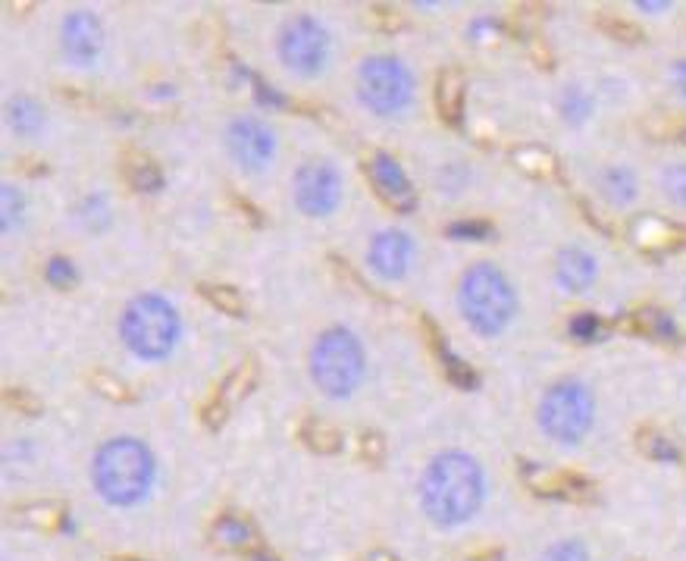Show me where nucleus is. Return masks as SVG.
I'll return each instance as SVG.
<instances>
[{
	"label": "nucleus",
	"instance_id": "obj_20",
	"mask_svg": "<svg viewBox=\"0 0 686 561\" xmlns=\"http://www.w3.org/2000/svg\"><path fill=\"white\" fill-rule=\"evenodd\" d=\"M10 123H13V129L22 132V135L35 132V129L41 126V110H38V104H35V101H26V98L13 101V104H10Z\"/></svg>",
	"mask_w": 686,
	"mask_h": 561
},
{
	"label": "nucleus",
	"instance_id": "obj_6",
	"mask_svg": "<svg viewBox=\"0 0 686 561\" xmlns=\"http://www.w3.org/2000/svg\"><path fill=\"white\" fill-rule=\"evenodd\" d=\"M542 430L561 442H577L593 424V395L580 383H558L539 408Z\"/></svg>",
	"mask_w": 686,
	"mask_h": 561
},
{
	"label": "nucleus",
	"instance_id": "obj_32",
	"mask_svg": "<svg viewBox=\"0 0 686 561\" xmlns=\"http://www.w3.org/2000/svg\"><path fill=\"white\" fill-rule=\"evenodd\" d=\"M646 449H649V455H655V458H665V461L680 458V452L671 446V442H668L665 436H649V439H646Z\"/></svg>",
	"mask_w": 686,
	"mask_h": 561
},
{
	"label": "nucleus",
	"instance_id": "obj_3",
	"mask_svg": "<svg viewBox=\"0 0 686 561\" xmlns=\"http://www.w3.org/2000/svg\"><path fill=\"white\" fill-rule=\"evenodd\" d=\"M458 298L473 330L489 336L505 330V323L514 314V292L508 286V279L489 264H477L464 273Z\"/></svg>",
	"mask_w": 686,
	"mask_h": 561
},
{
	"label": "nucleus",
	"instance_id": "obj_16",
	"mask_svg": "<svg viewBox=\"0 0 686 561\" xmlns=\"http://www.w3.org/2000/svg\"><path fill=\"white\" fill-rule=\"evenodd\" d=\"M254 383H257V364L254 361H242L226 377V383H223V389L217 395V402H223L226 408H232L235 402H242L245 395L254 389Z\"/></svg>",
	"mask_w": 686,
	"mask_h": 561
},
{
	"label": "nucleus",
	"instance_id": "obj_36",
	"mask_svg": "<svg viewBox=\"0 0 686 561\" xmlns=\"http://www.w3.org/2000/svg\"><path fill=\"white\" fill-rule=\"evenodd\" d=\"M586 98L580 95V91L577 88H571V91H567V98H564V113L567 116H571V120H580V113H586Z\"/></svg>",
	"mask_w": 686,
	"mask_h": 561
},
{
	"label": "nucleus",
	"instance_id": "obj_1",
	"mask_svg": "<svg viewBox=\"0 0 686 561\" xmlns=\"http://www.w3.org/2000/svg\"><path fill=\"white\" fill-rule=\"evenodd\" d=\"M483 471L470 455H439L423 477V511L442 527L464 524L483 505Z\"/></svg>",
	"mask_w": 686,
	"mask_h": 561
},
{
	"label": "nucleus",
	"instance_id": "obj_9",
	"mask_svg": "<svg viewBox=\"0 0 686 561\" xmlns=\"http://www.w3.org/2000/svg\"><path fill=\"white\" fill-rule=\"evenodd\" d=\"M295 198L304 214L326 217L329 210H336L342 198L339 173L333 167H326V163H307L295 176Z\"/></svg>",
	"mask_w": 686,
	"mask_h": 561
},
{
	"label": "nucleus",
	"instance_id": "obj_11",
	"mask_svg": "<svg viewBox=\"0 0 686 561\" xmlns=\"http://www.w3.org/2000/svg\"><path fill=\"white\" fill-rule=\"evenodd\" d=\"M411 254H414V248H411V239L405 236V232L389 229V232H380V236L373 239L370 264L383 276L398 279V276H405V270L411 264Z\"/></svg>",
	"mask_w": 686,
	"mask_h": 561
},
{
	"label": "nucleus",
	"instance_id": "obj_4",
	"mask_svg": "<svg viewBox=\"0 0 686 561\" xmlns=\"http://www.w3.org/2000/svg\"><path fill=\"white\" fill-rule=\"evenodd\" d=\"M123 336L135 355L163 358L173 352V345L179 339V317L163 298L141 295L126 308Z\"/></svg>",
	"mask_w": 686,
	"mask_h": 561
},
{
	"label": "nucleus",
	"instance_id": "obj_26",
	"mask_svg": "<svg viewBox=\"0 0 686 561\" xmlns=\"http://www.w3.org/2000/svg\"><path fill=\"white\" fill-rule=\"evenodd\" d=\"M542 561H589V552L577 540H564V543H555L546 555H542Z\"/></svg>",
	"mask_w": 686,
	"mask_h": 561
},
{
	"label": "nucleus",
	"instance_id": "obj_40",
	"mask_svg": "<svg viewBox=\"0 0 686 561\" xmlns=\"http://www.w3.org/2000/svg\"><path fill=\"white\" fill-rule=\"evenodd\" d=\"M129 561H135V558H129Z\"/></svg>",
	"mask_w": 686,
	"mask_h": 561
},
{
	"label": "nucleus",
	"instance_id": "obj_33",
	"mask_svg": "<svg viewBox=\"0 0 686 561\" xmlns=\"http://www.w3.org/2000/svg\"><path fill=\"white\" fill-rule=\"evenodd\" d=\"M448 236H455V239H486L489 226L486 223H458V226L448 229Z\"/></svg>",
	"mask_w": 686,
	"mask_h": 561
},
{
	"label": "nucleus",
	"instance_id": "obj_22",
	"mask_svg": "<svg viewBox=\"0 0 686 561\" xmlns=\"http://www.w3.org/2000/svg\"><path fill=\"white\" fill-rule=\"evenodd\" d=\"M514 160H517L527 173H533V176H549V173L555 170V160H552L546 151H539V148H524V151H517Z\"/></svg>",
	"mask_w": 686,
	"mask_h": 561
},
{
	"label": "nucleus",
	"instance_id": "obj_2",
	"mask_svg": "<svg viewBox=\"0 0 686 561\" xmlns=\"http://www.w3.org/2000/svg\"><path fill=\"white\" fill-rule=\"evenodd\" d=\"M154 480V458L138 439H113L94 461V483L113 505H135L145 499Z\"/></svg>",
	"mask_w": 686,
	"mask_h": 561
},
{
	"label": "nucleus",
	"instance_id": "obj_34",
	"mask_svg": "<svg viewBox=\"0 0 686 561\" xmlns=\"http://www.w3.org/2000/svg\"><path fill=\"white\" fill-rule=\"evenodd\" d=\"M47 276H51V283H57V286H69L76 279V270L69 267V261H51V270H47Z\"/></svg>",
	"mask_w": 686,
	"mask_h": 561
},
{
	"label": "nucleus",
	"instance_id": "obj_17",
	"mask_svg": "<svg viewBox=\"0 0 686 561\" xmlns=\"http://www.w3.org/2000/svg\"><path fill=\"white\" fill-rule=\"evenodd\" d=\"M301 439L311 446L314 452H336L342 446V436L336 427H329L320 417H307L301 424Z\"/></svg>",
	"mask_w": 686,
	"mask_h": 561
},
{
	"label": "nucleus",
	"instance_id": "obj_31",
	"mask_svg": "<svg viewBox=\"0 0 686 561\" xmlns=\"http://www.w3.org/2000/svg\"><path fill=\"white\" fill-rule=\"evenodd\" d=\"M7 405H10L13 411H22V414H38V411H41V405L32 399L29 392H22V389H10V392H7Z\"/></svg>",
	"mask_w": 686,
	"mask_h": 561
},
{
	"label": "nucleus",
	"instance_id": "obj_24",
	"mask_svg": "<svg viewBox=\"0 0 686 561\" xmlns=\"http://www.w3.org/2000/svg\"><path fill=\"white\" fill-rule=\"evenodd\" d=\"M633 236L640 245H665V242H671V229L658 220H640L633 229Z\"/></svg>",
	"mask_w": 686,
	"mask_h": 561
},
{
	"label": "nucleus",
	"instance_id": "obj_13",
	"mask_svg": "<svg viewBox=\"0 0 686 561\" xmlns=\"http://www.w3.org/2000/svg\"><path fill=\"white\" fill-rule=\"evenodd\" d=\"M370 176L376 182V192H380L392 207H411L414 204V192L408 176L401 173L398 163L389 154H376L370 163Z\"/></svg>",
	"mask_w": 686,
	"mask_h": 561
},
{
	"label": "nucleus",
	"instance_id": "obj_27",
	"mask_svg": "<svg viewBox=\"0 0 686 561\" xmlns=\"http://www.w3.org/2000/svg\"><path fill=\"white\" fill-rule=\"evenodd\" d=\"M91 383H94V389H101V395H107V399H113V402L132 399V392L116 377H110V373H91Z\"/></svg>",
	"mask_w": 686,
	"mask_h": 561
},
{
	"label": "nucleus",
	"instance_id": "obj_28",
	"mask_svg": "<svg viewBox=\"0 0 686 561\" xmlns=\"http://www.w3.org/2000/svg\"><path fill=\"white\" fill-rule=\"evenodd\" d=\"M0 210H4V229H10L22 214V195L13 189V185H4V195H0Z\"/></svg>",
	"mask_w": 686,
	"mask_h": 561
},
{
	"label": "nucleus",
	"instance_id": "obj_23",
	"mask_svg": "<svg viewBox=\"0 0 686 561\" xmlns=\"http://www.w3.org/2000/svg\"><path fill=\"white\" fill-rule=\"evenodd\" d=\"M661 185H665V192L674 204H686V163L668 167L665 176H661Z\"/></svg>",
	"mask_w": 686,
	"mask_h": 561
},
{
	"label": "nucleus",
	"instance_id": "obj_5",
	"mask_svg": "<svg viewBox=\"0 0 686 561\" xmlns=\"http://www.w3.org/2000/svg\"><path fill=\"white\" fill-rule=\"evenodd\" d=\"M314 380L329 395H348L364 377V352L348 330H329L320 336L311 355Z\"/></svg>",
	"mask_w": 686,
	"mask_h": 561
},
{
	"label": "nucleus",
	"instance_id": "obj_10",
	"mask_svg": "<svg viewBox=\"0 0 686 561\" xmlns=\"http://www.w3.org/2000/svg\"><path fill=\"white\" fill-rule=\"evenodd\" d=\"M226 142H229L232 157L239 160L245 170H264L276 151V135L270 132L267 123L254 120V116H239V120L229 126Z\"/></svg>",
	"mask_w": 686,
	"mask_h": 561
},
{
	"label": "nucleus",
	"instance_id": "obj_12",
	"mask_svg": "<svg viewBox=\"0 0 686 561\" xmlns=\"http://www.w3.org/2000/svg\"><path fill=\"white\" fill-rule=\"evenodd\" d=\"M63 44L73 60H82V63L94 60L101 54V44H104L101 22L91 13H73L63 26Z\"/></svg>",
	"mask_w": 686,
	"mask_h": 561
},
{
	"label": "nucleus",
	"instance_id": "obj_30",
	"mask_svg": "<svg viewBox=\"0 0 686 561\" xmlns=\"http://www.w3.org/2000/svg\"><path fill=\"white\" fill-rule=\"evenodd\" d=\"M445 355V352H442ZM445 364H448V377H452L455 383H461V386H477V377H473V370L464 364V361H458V358H452V355H445Z\"/></svg>",
	"mask_w": 686,
	"mask_h": 561
},
{
	"label": "nucleus",
	"instance_id": "obj_29",
	"mask_svg": "<svg viewBox=\"0 0 686 561\" xmlns=\"http://www.w3.org/2000/svg\"><path fill=\"white\" fill-rule=\"evenodd\" d=\"M358 452H361V458L370 461V464L383 461V439L376 436V433H364L361 442H358Z\"/></svg>",
	"mask_w": 686,
	"mask_h": 561
},
{
	"label": "nucleus",
	"instance_id": "obj_19",
	"mask_svg": "<svg viewBox=\"0 0 686 561\" xmlns=\"http://www.w3.org/2000/svg\"><path fill=\"white\" fill-rule=\"evenodd\" d=\"M602 192L614 201V204H627L636 195V176L624 167H611L602 173Z\"/></svg>",
	"mask_w": 686,
	"mask_h": 561
},
{
	"label": "nucleus",
	"instance_id": "obj_39",
	"mask_svg": "<svg viewBox=\"0 0 686 561\" xmlns=\"http://www.w3.org/2000/svg\"><path fill=\"white\" fill-rule=\"evenodd\" d=\"M254 561H273V558H270V555H257Z\"/></svg>",
	"mask_w": 686,
	"mask_h": 561
},
{
	"label": "nucleus",
	"instance_id": "obj_38",
	"mask_svg": "<svg viewBox=\"0 0 686 561\" xmlns=\"http://www.w3.org/2000/svg\"><path fill=\"white\" fill-rule=\"evenodd\" d=\"M364 561H398L392 552H373V555H367Z\"/></svg>",
	"mask_w": 686,
	"mask_h": 561
},
{
	"label": "nucleus",
	"instance_id": "obj_7",
	"mask_svg": "<svg viewBox=\"0 0 686 561\" xmlns=\"http://www.w3.org/2000/svg\"><path fill=\"white\" fill-rule=\"evenodd\" d=\"M358 88H361V98L376 113H398L408 107L414 82L408 69L395 57H370L361 66Z\"/></svg>",
	"mask_w": 686,
	"mask_h": 561
},
{
	"label": "nucleus",
	"instance_id": "obj_18",
	"mask_svg": "<svg viewBox=\"0 0 686 561\" xmlns=\"http://www.w3.org/2000/svg\"><path fill=\"white\" fill-rule=\"evenodd\" d=\"M210 536H214L217 546H226V549H242L251 543V527L242 521V518H232V514H226V518H220L214 524V530H210Z\"/></svg>",
	"mask_w": 686,
	"mask_h": 561
},
{
	"label": "nucleus",
	"instance_id": "obj_21",
	"mask_svg": "<svg viewBox=\"0 0 686 561\" xmlns=\"http://www.w3.org/2000/svg\"><path fill=\"white\" fill-rule=\"evenodd\" d=\"M201 295H207V298L214 301V305H217L220 311H226V314H235V317H239V314L245 311L242 295L235 292V289H229V286H201Z\"/></svg>",
	"mask_w": 686,
	"mask_h": 561
},
{
	"label": "nucleus",
	"instance_id": "obj_25",
	"mask_svg": "<svg viewBox=\"0 0 686 561\" xmlns=\"http://www.w3.org/2000/svg\"><path fill=\"white\" fill-rule=\"evenodd\" d=\"M129 179H132V185H135L138 192H154V189H160V182H163L160 170L151 167V163H138V167H129Z\"/></svg>",
	"mask_w": 686,
	"mask_h": 561
},
{
	"label": "nucleus",
	"instance_id": "obj_37",
	"mask_svg": "<svg viewBox=\"0 0 686 561\" xmlns=\"http://www.w3.org/2000/svg\"><path fill=\"white\" fill-rule=\"evenodd\" d=\"M674 82H677V88L686 95V60H680V63L674 66Z\"/></svg>",
	"mask_w": 686,
	"mask_h": 561
},
{
	"label": "nucleus",
	"instance_id": "obj_35",
	"mask_svg": "<svg viewBox=\"0 0 686 561\" xmlns=\"http://www.w3.org/2000/svg\"><path fill=\"white\" fill-rule=\"evenodd\" d=\"M571 333L580 336V339H593L599 333V320L593 314H580L574 323H571Z\"/></svg>",
	"mask_w": 686,
	"mask_h": 561
},
{
	"label": "nucleus",
	"instance_id": "obj_8",
	"mask_svg": "<svg viewBox=\"0 0 686 561\" xmlns=\"http://www.w3.org/2000/svg\"><path fill=\"white\" fill-rule=\"evenodd\" d=\"M279 54L289 69H295V73L314 76V73H320L326 57H329V35L311 16H298L289 22L286 29H282Z\"/></svg>",
	"mask_w": 686,
	"mask_h": 561
},
{
	"label": "nucleus",
	"instance_id": "obj_15",
	"mask_svg": "<svg viewBox=\"0 0 686 561\" xmlns=\"http://www.w3.org/2000/svg\"><path fill=\"white\" fill-rule=\"evenodd\" d=\"M436 107L448 123L461 120V107H464V79L458 69H442L436 79Z\"/></svg>",
	"mask_w": 686,
	"mask_h": 561
},
{
	"label": "nucleus",
	"instance_id": "obj_14",
	"mask_svg": "<svg viewBox=\"0 0 686 561\" xmlns=\"http://www.w3.org/2000/svg\"><path fill=\"white\" fill-rule=\"evenodd\" d=\"M558 279L567 289L580 292L596 279V261L583 248H567L558 257Z\"/></svg>",
	"mask_w": 686,
	"mask_h": 561
}]
</instances>
